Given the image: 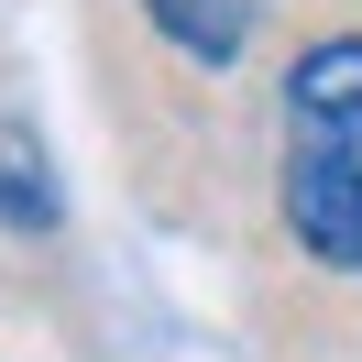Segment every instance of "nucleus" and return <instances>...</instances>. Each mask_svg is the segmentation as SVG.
Here are the masks:
<instances>
[{
  "label": "nucleus",
  "instance_id": "nucleus-1",
  "mask_svg": "<svg viewBox=\"0 0 362 362\" xmlns=\"http://www.w3.org/2000/svg\"><path fill=\"white\" fill-rule=\"evenodd\" d=\"M286 230L308 264L362 274V33L286 66Z\"/></svg>",
  "mask_w": 362,
  "mask_h": 362
},
{
  "label": "nucleus",
  "instance_id": "nucleus-2",
  "mask_svg": "<svg viewBox=\"0 0 362 362\" xmlns=\"http://www.w3.org/2000/svg\"><path fill=\"white\" fill-rule=\"evenodd\" d=\"M143 23H154L187 66H242V45H252V0H143Z\"/></svg>",
  "mask_w": 362,
  "mask_h": 362
},
{
  "label": "nucleus",
  "instance_id": "nucleus-3",
  "mask_svg": "<svg viewBox=\"0 0 362 362\" xmlns=\"http://www.w3.org/2000/svg\"><path fill=\"white\" fill-rule=\"evenodd\" d=\"M0 220H23V230H45V220H55V187H45V165H33V143H23V132L0 143Z\"/></svg>",
  "mask_w": 362,
  "mask_h": 362
}]
</instances>
